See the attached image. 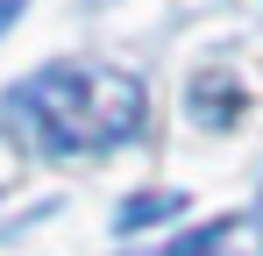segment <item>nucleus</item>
I'll return each mask as SVG.
<instances>
[{"label":"nucleus","instance_id":"obj_2","mask_svg":"<svg viewBox=\"0 0 263 256\" xmlns=\"http://www.w3.org/2000/svg\"><path fill=\"white\" fill-rule=\"evenodd\" d=\"M235 114H242V85L235 79H220V71L214 79H192V121L199 128H228Z\"/></svg>","mask_w":263,"mask_h":256},{"label":"nucleus","instance_id":"obj_1","mask_svg":"<svg viewBox=\"0 0 263 256\" xmlns=\"http://www.w3.org/2000/svg\"><path fill=\"white\" fill-rule=\"evenodd\" d=\"M14 107L36 121V142H43L50 157H100V150H121L142 114H149V100H142V85L128 71H114V64H43L36 79L14 85Z\"/></svg>","mask_w":263,"mask_h":256},{"label":"nucleus","instance_id":"obj_4","mask_svg":"<svg viewBox=\"0 0 263 256\" xmlns=\"http://www.w3.org/2000/svg\"><path fill=\"white\" fill-rule=\"evenodd\" d=\"M228 235H235V221H206V228H185V235H178L164 256H214Z\"/></svg>","mask_w":263,"mask_h":256},{"label":"nucleus","instance_id":"obj_5","mask_svg":"<svg viewBox=\"0 0 263 256\" xmlns=\"http://www.w3.org/2000/svg\"><path fill=\"white\" fill-rule=\"evenodd\" d=\"M22 7H29V0H0V36H7V29L22 22Z\"/></svg>","mask_w":263,"mask_h":256},{"label":"nucleus","instance_id":"obj_3","mask_svg":"<svg viewBox=\"0 0 263 256\" xmlns=\"http://www.w3.org/2000/svg\"><path fill=\"white\" fill-rule=\"evenodd\" d=\"M171 213H185V192H135V199H121V213H114V235H142V228H157V221H171Z\"/></svg>","mask_w":263,"mask_h":256}]
</instances>
